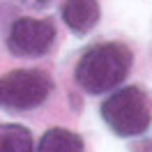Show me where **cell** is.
<instances>
[{"label":"cell","instance_id":"7","mask_svg":"<svg viewBox=\"0 0 152 152\" xmlns=\"http://www.w3.org/2000/svg\"><path fill=\"white\" fill-rule=\"evenodd\" d=\"M32 134L23 124H0V152H32Z\"/></svg>","mask_w":152,"mask_h":152},{"label":"cell","instance_id":"3","mask_svg":"<svg viewBox=\"0 0 152 152\" xmlns=\"http://www.w3.org/2000/svg\"><path fill=\"white\" fill-rule=\"evenodd\" d=\"M53 81L42 69H14L0 78V108L32 111L48 99Z\"/></svg>","mask_w":152,"mask_h":152},{"label":"cell","instance_id":"4","mask_svg":"<svg viewBox=\"0 0 152 152\" xmlns=\"http://www.w3.org/2000/svg\"><path fill=\"white\" fill-rule=\"evenodd\" d=\"M56 42V26L48 19H16L7 32V51L16 58H39Z\"/></svg>","mask_w":152,"mask_h":152},{"label":"cell","instance_id":"8","mask_svg":"<svg viewBox=\"0 0 152 152\" xmlns=\"http://www.w3.org/2000/svg\"><path fill=\"white\" fill-rule=\"evenodd\" d=\"M26 7H30V10H44V7H48L53 0H21Z\"/></svg>","mask_w":152,"mask_h":152},{"label":"cell","instance_id":"2","mask_svg":"<svg viewBox=\"0 0 152 152\" xmlns=\"http://www.w3.org/2000/svg\"><path fill=\"white\" fill-rule=\"evenodd\" d=\"M102 120L115 136H141L152 122V97L141 86L118 88L102 104Z\"/></svg>","mask_w":152,"mask_h":152},{"label":"cell","instance_id":"6","mask_svg":"<svg viewBox=\"0 0 152 152\" xmlns=\"http://www.w3.org/2000/svg\"><path fill=\"white\" fill-rule=\"evenodd\" d=\"M37 152H86V143L76 132L53 127L39 138Z\"/></svg>","mask_w":152,"mask_h":152},{"label":"cell","instance_id":"5","mask_svg":"<svg viewBox=\"0 0 152 152\" xmlns=\"http://www.w3.org/2000/svg\"><path fill=\"white\" fill-rule=\"evenodd\" d=\"M102 19V10L97 0H65L62 21L76 35H88Z\"/></svg>","mask_w":152,"mask_h":152},{"label":"cell","instance_id":"1","mask_svg":"<svg viewBox=\"0 0 152 152\" xmlns=\"http://www.w3.org/2000/svg\"><path fill=\"white\" fill-rule=\"evenodd\" d=\"M134 65L132 48L122 42H102L90 46L76 62L74 78L88 95H104L122 83Z\"/></svg>","mask_w":152,"mask_h":152},{"label":"cell","instance_id":"9","mask_svg":"<svg viewBox=\"0 0 152 152\" xmlns=\"http://www.w3.org/2000/svg\"><path fill=\"white\" fill-rule=\"evenodd\" d=\"M136 152H152V138H148V141H141L138 145H136Z\"/></svg>","mask_w":152,"mask_h":152}]
</instances>
